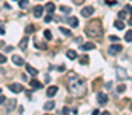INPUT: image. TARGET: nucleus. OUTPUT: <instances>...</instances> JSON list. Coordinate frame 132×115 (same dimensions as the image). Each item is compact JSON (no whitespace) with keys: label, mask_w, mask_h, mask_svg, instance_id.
<instances>
[{"label":"nucleus","mask_w":132,"mask_h":115,"mask_svg":"<svg viewBox=\"0 0 132 115\" xmlns=\"http://www.w3.org/2000/svg\"><path fill=\"white\" fill-rule=\"evenodd\" d=\"M68 89H69L71 95H74V97H83L86 94V81H85V78L72 74L68 78Z\"/></svg>","instance_id":"f257e3e1"},{"label":"nucleus","mask_w":132,"mask_h":115,"mask_svg":"<svg viewBox=\"0 0 132 115\" xmlns=\"http://www.w3.org/2000/svg\"><path fill=\"white\" fill-rule=\"evenodd\" d=\"M85 34H86V36H89V37H92V38L101 37V36H103V28H101V25H100L98 20H94V22H91V23L86 26V29H85Z\"/></svg>","instance_id":"f03ea898"},{"label":"nucleus","mask_w":132,"mask_h":115,"mask_svg":"<svg viewBox=\"0 0 132 115\" xmlns=\"http://www.w3.org/2000/svg\"><path fill=\"white\" fill-rule=\"evenodd\" d=\"M115 71H117V78H118V80H126V78H128V72H126V69L117 66Z\"/></svg>","instance_id":"7ed1b4c3"},{"label":"nucleus","mask_w":132,"mask_h":115,"mask_svg":"<svg viewBox=\"0 0 132 115\" xmlns=\"http://www.w3.org/2000/svg\"><path fill=\"white\" fill-rule=\"evenodd\" d=\"M80 14H81L83 17H91V15L94 14V8H92V6H85Z\"/></svg>","instance_id":"20e7f679"},{"label":"nucleus","mask_w":132,"mask_h":115,"mask_svg":"<svg viewBox=\"0 0 132 115\" xmlns=\"http://www.w3.org/2000/svg\"><path fill=\"white\" fill-rule=\"evenodd\" d=\"M123 51V46L121 45H112L111 48H109V54L111 55H115V54H118V52H121Z\"/></svg>","instance_id":"39448f33"},{"label":"nucleus","mask_w":132,"mask_h":115,"mask_svg":"<svg viewBox=\"0 0 132 115\" xmlns=\"http://www.w3.org/2000/svg\"><path fill=\"white\" fill-rule=\"evenodd\" d=\"M8 87H9V91H12V92H15V94H20V92L23 91V86L19 84V83H12V84H9Z\"/></svg>","instance_id":"423d86ee"},{"label":"nucleus","mask_w":132,"mask_h":115,"mask_svg":"<svg viewBox=\"0 0 132 115\" xmlns=\"http://www.w3.org/2000/svg\"><path fill=\"white\" fill-rule=\"evenodd\" d=\"M11 60H12V63H14L15 66H23V65H25V60H23L20 55H12Z\"/></svg>","instance_id":"0eeeda50"},{"label":"nucleus","mask_w":132,"mask_h":115,"mask_svg":"<svg viewBox=\"0 0 132 115\" xmlns=\"http://www.w3.org/2000/svg\"><path fill=\"white\" fill-rule=\"evenodd\" d=\"M97 100H98V103L101 104V106H104V104L108 103V95H106V94H101V92H98V94H97Z\"/></svg>","instance_id":"6e6552de"},{"label":"nucleus","mask_w":132,"mask_h":115,"mask_svg":"<svg viewBox=\"0 0 132 115\" xmlns=\"http://www.w3.org/2000/svg\"><path fill=\"white\" fill-rule=\"evenodd\" d=\"M32 14H34V17H37V19H40V17H42V14H43V8H42L40 5H37V6H34V9H32Z\"/></svg>","instance_id":"1a4fd4ad"},{"label":"nucleus","mask_w":132,"mask_h":115,"mask_svg":"<svg viewBox=\"0 0 132 115\" xmlns=\"http://www.w3.org/2000/svg\"><path fill=\"white\" fill-rule=\"evenodd\" d=\"M80 48H81V51H91V49H95V43L88 41V43H83Z\"/></svg>","instance_id":"9d476101"},{"label":"nucleus","mask_w":132,"mask_h":115,"mask_svg":"<svg viewBox=\"0 0 132 115\" xmlns=\"http://www.w3.org/2000/svg\"><path fill=\"white\" fill-rule=\"evenodd\" d=\"M29 86H31V87H34V89H42V87H43V83H40L38 80L32 78V80L29 81Z\"/></svg>","instance_id":"9b49d317"},{"label":"nucleus","mask_w":132,"mask_h":115,"mask_svg":"<svg viewBox=\"0 0 132 115\" xmlns=\"http://www.w3.org/2000/svg\"><path fill=\"white\" fill-rule=\"evenodd\" d=\"M57 89H59L57 86H49V87L46 89V95H48V97H54V95L57 94Z\"/></svg>","instance_id":"f8f14e48"},{"label":"nucleus","mask_w":132,"mask_h":115,"mask_svg":"<svg viewBox=\"0 0 132 115\" xmlns=\"http://www.w3.org/2000/svg\"><path fill=\"white\" fill-rule=\"evenodd\" d=\"M19 48H20L22 51H26V49H28V37H23L22 40H20Z\"/></svg>","instance_id":"ddd939ff"},{"label":"nucleus","mask_w":132,"mask_h":115,"mask_svg":"<svg viewBox=\"0 0 132 115\" xmlns=\"http://www.w3.org/2000/svg\"><path fill=\"white\" fill-rule=\"evenodd\" d=\"M68 23L71 25V28H77L78 26V19L77 17H69L68 19Z\"/></svg>","instance_id":"4468645a"},{"label":"nucleus","mask_w":132,"mask_h":115,"mask_svg":"<svg viewBox=\"0 0 132 115\" xmlns=\"http://www.w3.org/2000/svg\"><path fill=\"white\" fill-rule=\"evenodd\" d=\"M25 66H26V72H28V74H31L32 77H35L37 74H38V71H37L35 68H32L31 65H25Z\"/></svg>","instance_id":"2eb2a0df"},{"label":"nucleus","mask_w":132,"mask_h":115,"mask_svg":"<svg viewBox=\"0 0 132 115\" xmlns=\"http://www.w3.org/2000/svg\"><path fill=\"white\" fill-rule=\"evenodd\" d=\"M55 108V101H46L45 103V106H43V109L45 111H52Z\"/></svg>","instance_id":"dca6fc26"},{"label":"nucleus","mask_w":132,"mask_h":115,"mask_svg":"<svg viewBox=\"0 0 132 115\" xmlns=\"http://www.w3.org/2000/svg\"><path fill=\"white\" fill-rule=\"evenodd\" d=\"M66 55H68V58H69V60H75V58H77V52H75V51H72V49H69V51L66 52Z\"/></svg>","instance_id":"f3484780"},{"label":"nucleus","mask_w":132,"mask_h":115,"mask_svg":"<svg viewBox=\"0 0 132 115\" xmlns=\"http://www.w3.org/2000/svg\"><path fill=\"white\" fill-rule=\"evenodd\" d=\"M25 32L29 36V34H32V32H35V26L34 25H28L26 28H25Z\"/></svg>","instance_id":"a211bd4d"},{"label":"nucleus","mask_w":132,"mask_h":115,"mask_svg":"<svg viewBox=\"0 0 132 115\" xmlns=\"http://www.w3.org/2000/svg\"><path fill=\"white\" fill-rule=\"evenodd\" d=\"M46 11L52 14V12L55 11V5H54V3H48V5H46Z\"/></svg>","instance_id":"6ab92c4d"},{"label":"nucleus","mask_w":132,"mask_h":115,"mask_svg":"<svg viewBox=\"0 0 132 115\" xmlns=\"http://www.w3.org/2000/svg\"><path fill=\"white\" fill-rule=\"evenodd\" d=\"M114 26H115L117 29H123V28H125V23H123L121 20H117V22H114Z\"/></svg>","instance_id":"aec40b11"},{"label":"nucleus","mask_w":132,"mask_h":115,"mask_svg":"<svg viewBox=\"0 0 132 115\" xmlns=\"http://www.w3.org/2000/svg\"><path fill=\"white\" fill-rule=\"evenodd\" d=\"M6 101H8V111L11 112V111L15 108V101H14V100H6Z\"/></svg>","instance_id":"412c9836"},{"label":"nucleus","mask_w":132,"mask_h":115,"mask_svg":"<svg viewBox=\"0 0 132 115\" xmlns=\"http://www.w3.org/2000/svg\"><path fill=\"white\" fill-rule=\"evenodd\" d=\"M125 40H126L128 43L132 41V29H128V32H126V36H125Z\"/></svg>","instance_id":"4be33fe9"},{"label":"nucleus","mask_w":132,"mask_h":115,"mask_svg":"<svg viewBox=\"0 0 132 115\" xmlns=\"http://www.w3.org/2000/svg\"><path fill=\"white\" fill-rule=\"evenodd\" d=\"M126 15H129V14H128V12H126L125 9L118 12V19H120V20H125V19H126Z\"/></svg>","instance_id":"5701e85b"},{"label":"nucleus","mask_w":132,"mask_h":115,"mask_svg":"<svg viewBox=\"0 0 132 115\" xmlns=\"http://www.w3.org/2000/svg\"><path fill=\"white\" fill-rule=\"evenodd\" d=\"M60 11L65 12V14H69V12H71V8H69V6H65V5H62V6H60Z\"/></svg>","instance_id":"b1692460"},{"label":"nucleus","mask_w":132,"mask_h":115,"mask_svg":"<svg viewBox=\"0 0 132 115\" xmlns=\"http://www.w3.org/2000/svg\"><path fill=\"white\" fill-rule=\"evenodd\" d=\"M43 36H45V38H46V40H51V38H52V34H51V31H49V29H45Z\"/></svg>","instance_id":"393cba45"},{"label":"nucleus","mask_w":132,"mask_h":115,"mask_svg":"<svg viewBox=\"0 0 132 115\" xmlns=\"http://www.w3.org/2000/svg\"><path fill=\"white\" fill-rule=\"evenodd\" d=\"M80 63H81V65H88V63H89V57H88V55H83V57L80 58Z\"/></svg>","instance_id":"a878e982"},{"label":"nucleus","mask_w":132,"mask_h":115,"mask_svg":"<svg viewBox=\"0 0 132 115\" xmlns=\"http://www.w3.org/2000/svg\"><path fill=\"white\" fill-rule=\"evenodd\" d=\"M19 5H20V8H22V9H25V8H28L29 2H28V0H20V3H19Z\"/></svg>","instance_id":"bb28decb"},{"label":"nucleus","mask_w":132,"mask_h":115,"mask_svg":"<svg viewBox=\"0 0 132 115\" xmlns=\"http://www.w3.org/2000/svg\"><path fill=\"white\" fill-rule=\"evenodd\" d=\"M125 91H126V86H125V84H120V86L117 87V92H120V94H123Z\"/></svg>","instance_id":"cd10ccee"},{"label":"nucleus","mask_w":132,"mask_h":115,"mask_svg":"<svg viewBox=\"0 0 132 115\" xmlns=\"http://www.w3.org/2000/svg\"><path fill=\"white\" fill-rule=\"evenodd\" d=\"M60 32H62V34H65V36H71V31H69V29H66V28H60Z\"/></svg>","instance_id":"c85d7f7f"},{"label":"nucleus","mask_w":132,"mask_h":115,"mask_svg":"<svg viewBox=\"0 0 132 115\" xmlns=\"http://www.w3.org/2000/svg\"><path fill=\"white\" fill-rule=\"evenodd\" d=\"M35 46L37 48H42V49H46V45L45 43H40V41H35Z\"/></svg>","instance_id":"c756f323"},{"label":"nucleus","mask_w":132,"mask_h":115,"mask_svg":"<svg viewBox=\"0 0 132 115\" xmlns=\"http://www.w3.org/2000/svg\"><path fill=\"white\" fill-rule=\"evenodd\" d=\"M51 20H52V14H51V12H49V14H48V15H46V17H45V22H46V23H49V22H51Z\"/></svg>","instance_id":"7c9ffc66"},{"label":"nucleus","mask_w":132,"mask_h":115,"mask_svg":"<svg viewBox=\"0 0 132 115\" xmlns=\"http://www.w3.org/2000/svg\"><path fill=\"white\" fill-rule=\"evenodd\" d=\"M109 40H111V41H112V43H117V41H118V40H120V38L117 37V36H111V37H109Z\"/></svg>","instance_id":"2f4dec72"},{"label":"nucleus","mask_w":132,"mask_h":115,"mask_svg":"<svg viewBox=\"0 0 132 115\" xmlns=\"http://www.w3.org/2000/svg\"><path fill=\"white\" fill-rule=\"evenodd\" d=\"M6 63V57L3 54H0V65H5Z\"/></svg>","instance_id":"473e14b6"},{"label":"nucleus","mask_w":132,"mask_h":115,"mask_svg":"<svg viewBox=\"0 0 132 115\" xmlns=\"http://www.w3.org/2000/svg\"><path fill=\"white\" fill-rule=\"evenodd\" d=\"M125 11H126L128 14H131V5H129V3H128V5L125 6Z\"/></svg>","instance_id":"72a5a7b5"},{"label":"nucleus","mask_w":132,"mask_h":115,"mask_svg":"<svg viewBox=\"0 0 132 115\" xmlns=\"http://www.w3.org/2000/svg\"><path fill=\"white\" fill-rule=\"evenodd\" d=\"M5 103H6V97L2 95V97H0V104H5Z\"/></svg>","instance_id":"f704fd0d"},{"label":"nucleus","mask_w":132,"mask_h":115,"mask_svg":"<svg viewBox=\"0 0 132 115\" xmlns=\"http://www.w3.org/2000/svg\"><path fill=\"white\" fill-rule=\"evenodd\" d=\"M0 34L5 36V28H3V23H2V22H0Z\"/></svg>","instance_id":"c9c22d12"},{"label":"nucleus","mask_w":132,"mask_h":115,"mask_svg":"<svg viewBox=\"0 0 132 115\" xmlns=\"http://www.w3.org/2000/svg\"><path fill=\"white\" fill-rule=\"evenodd\" d=\"M62 112H63V114H69V112H71V109H69V108H63V109H62Z\"/></svg>","instance_id":"e433bc0d"},{"label":"nucleus","mask_w":132,"mask_h":115,"mask_svg":"<svg viewBox=\"0 0 132 115\" xmlns=\"http://www.w3.org/2000/svg\"><path fill=\"white\" fill-rule=\"evenodd\" d=\"M108 5H109V6H115V5H117V2H115V0H109V2H108Z\"/></svg>","instance_id":"4c0bfd02"},{"label":"nucleus","mask_w":132,"mask_h":115,"mask_svg":"<svg viewBox=\"0 0 132 115\" xmlns=\"http://www.w3.org/2000/svg\"><path fill=\"white\" fill-rule=\"evenodd\" d=\"M74 3H77V5H81V3H83V0H74Z\"/></svg>","instance_id":"58836bf2"},{"label":"nucleus","mask_w":132,"mask_h":115,"mask_svg":"<svg viewBox=\"0 0 132 115\" xmlns=\"http://www.w3.org/2000/svg\"><path fill=\"white\" fill-rule=\"evenodd\" d=\"M0 94H2V89H0Z\"/></svg>","instance_id":"ea45409f"},{"label":"nucleus","mask_w":132,"mask_h":115,"mask_svg":"<svg viewBox=\"0 0 132 115\" xmlns=\"http://www.w3.org/2000/svg\"><path fill=\"white\" fill-rule=\"evenodd\" d=\"M14 2H17V0H14Z\"/></svg>","instance_id":"a19ab883"}]
</instances>
